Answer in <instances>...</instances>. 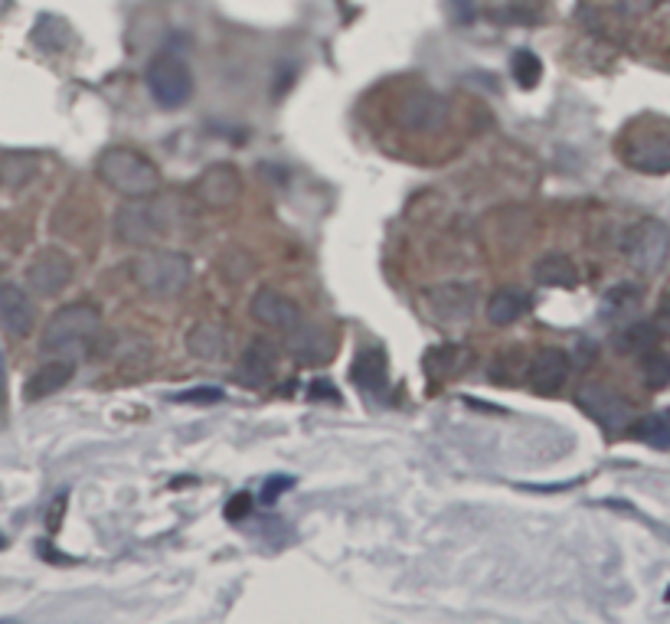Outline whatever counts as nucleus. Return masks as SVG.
Here are the masks:
<instances>
[{"label":"nucleus","instance_id":"obj_1","mask_svg":"<svg viewBox=\"0 0 670 624\" xmlns=\"http://www.w3.org/2000/svg\"><path fill=\"white\" fill-rule=\"evenodd\" d=\"M102 334V311L89 301L79 304H66L59 308L46 331H43V354L62 357V360H76V357H92L95 344Z\"/></svg>","mask_w":670,"mask_h":624},{"label":"nucleus","instance_id":"obj_2","mask_svg":"<svg viewBox=\"0 0 670 624\" xmlns=\"http://www.w3.org/2000/svg\"><path fill=\"white\" fill-rule=\"evenodd\" d=\"M622 161L648 177L670 174V118L638 115L619 138Z\"/></svg>","mask_w":670,"mask_h":624},{"label":"nucleus","instance_id":"obj_3","mask_svg":"<svg viewBox=\"0 0 670 624\" xmlns=\"http://www.w3.org/2000/svg\"><path fill=\"white\" fill-rule=\"evenodd\" d=\"M95 174L105 187L122 194L125 200L135 197H158L161 190V171L135 148H108L102 151Z\"/></svg>","mask_w":670,"mask_h":624},{"label":"nucleus","instance_id":"obj_4","mask_svg":"<svg viewBox=\"0 0 670 624\" xmlns=\"http://www.w3.org/2000/svg\"><path fill=\"white\" fill-rule=\"evenodd\" d=\"M131 278L148 298L174 301V298H181L187 291V285L194 278V268H190L187 255L154 249V252H145V255H138L131 262Z\"/></svg>","mask_w":670,"mask_h":624},{"label":"nucleus","instance_id":"obj_5","mask_svg":"<svg viewBox=\"0 0 670 624\" xmlns=\"http://www.w3.org/2000/svg\"><path fill=\"white\" fill-rule=\"evenodd\" d=\"M622 249H625V258L635 271L642 275H658L665 265H668L670 255V229L655 219V216H645L638 219L625 239H622Z\"/></svg>","mask_w":670,"mask_h":624},{"label":"nucleus","instance_id":"obj_6","mask_svg":"<svg viewBox=\"0 0 670 624\" xmlns=\"http://www.w3.org/2000/svg\"><path fill=\"white\" fill-rule=\"evenodd\" d=\"M148 89L161 108H181L194 95V72L174 53H158L148 66Z\"/></svg>","mask_w":670,"mask_h":624},{"label":"nucleus","instance_id":"obj_7","mask_svg":"<svg viewBox=\"0 0 670 624\" xmlns=\"http://www.w3.org/2000/svg\"><path fill=\"white\" fill-rule=\"evenodd\" d=\"M168 212L154 197H135L125 200L115 212V235L131 245H151L164 235Z\"/></svg>","mask_w":670,"mask_h":624},{"label":"nucleus","instance_id":"obj_8","mask_svg":"<svg viewBox=\"0 0 670 624\" xmlns=\"http://www.w3.org/2000/svg\"><path fill=\"white\" fill-rule=\"evenodd\" d=\"M576 403H579V409H582L586 416L592 418V421H599L609 435H622V431H628L632 421H635L632 403H628L622 393H615L612 386H605V383H586V386H579Z\"/></svg>","mask_w":670,"mask_h":624},{"label":"nucleus","instance_id":"obj_9","mask_svg":"<svg viewBox=\"0 0 670 624\" xmlns=\"http://www.w3.org/2000/svg\"><path fill=\"white\" fill-rule=\"evenodd\" d=\"M72 281V258L62 249H43L33 255L26 268V288L36 291L39 298L59 294Z\"/></svg>","mask_w":670,"mask_h":624},{"label":"nucleus","instance_id":"obj_10","mask_svg":"<svg viewBox=\"0 0 670 624\" xmlns=\"http://www.w3.org/2000/svg\"><path fill=\"white\" fill-rule=\"evenodd\" d=\"M194 197L210 209H229L242 197V174L232 164H210L194 181Z\"/></svg>","mask_w":670,"mask_h":624},{"label":"nucleus","instance_id":"obj_11","mask_svg":"<svg viewBox=\"0 0 670 624\" xmlns=\"http://www.w3.org/2000/svg\"><path fill=\"white\" fill-rule=\"evenodd\" d=\"M569 370H573V360H569L566 350H559V347H543V350L530 360V367H527L530 390H533L536 396H556V393L566 386Z\"/></svg>","mask_w":670,"mask_h":624},{"label":"nucleus","instance_id":"obj_12","mask_svg":"<svg viewBox=\"0 0 670 624\" xmlns=\"http://www.w3.org/2000/svg\"><path fill=\"white\" fill-rule=\"evenodd\" d=\"M334 350L337 347H334L331 331L317 324H304V321L288 334V344H285V354L301 367H324L334 357Z\"/></svg>","mask_w":670,"mask_h":624},{"label":"nucleus","instance_id":"obj_13","mask_svg":"<svg viewBox=\"0 0 670 624\" xmlns=\"http://www.w3.org/2000/svg\"><path fill=\"white\" fill-rule=\"evenodd\" d=\"M249 311H252V317H255L258 324H265V327H272V331H278V334H291V331L304 321L301 308H298L291 298L272 291V288L255 291Z\"/></svg>","mask_w":670,"mask_h":624},{"label":"nucleus","instance_id":"obj_14","mask_svg":"<svg viewBox=\"0 0 670 624\" xmlns=\"http://www.w3.org/2000/svg\"><path fill=\"white\" fill-rule=\"evenodd\" d=\"M400 125L406 131H439L448 125V102L436 92H413L400 108Z\"/></svg>","mask_w":670,"mask_h":624},{"label":"nucleus","instance_id":"obj_15","mask_svg":"<svg viewBox=\"0 0 670 624\" xmlns=\"http://www.w3.org/2000/svg\"><path fill=\"white\" fill-rule=\"evenodd\" d=\"M275 363H278V347L272 344V340H252L245 350H242V357H239V363H235V380L242 383V386H249V390H262V386H268L272 383V377H275Z\"/></svg>","mask_w":670,"mask_h":624},{"label":"nucleus","instance_id":"obj_16","mask_svg":"<svg viewBox=\"0 0 670 624\" xmlns=\"http://www.w3.org/2000/svg\"><path fill=\"white\" fill-rule=\"evenodd\" d=\"M429 304H432V314L439 324H467L471 314H474V288L471 285H461V281H451V285H439L429 291Z\"/></svg>","mask_w":670,"mask_h":624},{"label":"nucleus","instance_id":"obj_17","mask_svg":"<svg viewBox=\"0 0 670 624\" xmlns=\"http://www.w3.org/2000/svg\"><path fill=\"white\" fill-rule=\"evenodd\" d=\"M0 324L16 340L30 337V331L36 324V308H33V301H30V294L23 288H16V285L0 288Z\"/></svg>","mask_w":670,"mask_h":624},{"label":"nucleus","instance_id":"obj_18","mask_svg":"<svg viewBox=\"0 0 670 624\" xmlns=\"http://www.w3.org/2000/svg\"><path fill=\"white\" fill-rule=\"evenodd\" d=\"M69 380H72V360H62V357H59V360H53V363H43V367L26 380L23 396H26L30 403H39V400L59 393Z\"/></svg>","mask_w":670,"mask_h":624},{"label":"nucleus","instance_id":"obj_19","mask_svg":"<svg viewBox=\"0 0 670 624\" xmlns=\"http://www.w3.org/2000/svg\"><path fill=\"white\" fill-rule=\"evenodd\" d=\"M354 383L370 393V396H380L386 390V354L380 347H367L357 354L354 360V370H350Z\"/></svg>","mask_w":670,"mask_h":624},{"label":"nucleus","instance_id":"obj_20","mask_svg":"<svg viewBox=\"0 0 670 624\" xmlns=\"http://www.w3.org/2000/svg\"><path fill=\"white\" fill-rule=\"evenodd\" d=\"M530 311V294L523 288H500L487 301V321L494 327H510Z\"/></svg>","mask_w":670,"mask_h":624},{"label":"nucleus","instance_id":"obj_21","mask_svg":"<svg viewBox=\"0 0 670 624\" xmlns=\"http://www.w3.org/2000/svg\"><path fill=\"white\" fill-rule=\"evenodd\" d=\"M533 278H536V285H543V288H576V285H579L576 262H573L569 255H563V252H550V255L536 258Z\"/></svg>","mask_w":670,"mask_h":624},{"label":"nucleus","instance_id":"obj_22","mask_svg":"<svg viewBox=\"0 0 670 624\" xmlns=\"http://www.w3.org/2000/svg\"><path fill=\"white\" fill-rule=\"evenodd\" d=\"M30 39H33V46L43 49V53H62V49L72 43V30H69V23H66L62 16L43 13V16H36V23H33V30H30Z\"/></svg>","mask_w":670,"mask_h":624},{"label":"nucleus","instance_id":"obj_23","mask_svg":"<svg viewBox=\"0 0 670 624\" xmlns=\"http://www.w3.org/2000/svg\"><path fill=\"white\" fill-rule=\"evenodd\" d=\"M187 350L194 360H204V363L220 360L226 354V331L220 324H197L187 334Z\"/></svg>","mask_w":670,"mask_h":624},{"label":"nucleus","instance_id":"obj_24","mask_svg":"<svg viewBox=\"0 0 670 624\" xmlns=\"http://www.w3.org/2000/svg\"><path fill=\"white\" fill-rule=\"evenodd\" d=\"M642 308V288L638 285H615L605 301H602V317L605 321H628Z\"/></svg>","mask_w":670,"mask_h":624},{"label":"nucleus","instance_id":"obj_25","mask_svg":"<svg viewBox=\"0 0 670 624\" xmlns=\"http://www.w3.org/2000/svg\"><path fill=\"white\" fill-rule=\"evenodd\" d=\"M628 435L645 441V444H651V448L670 451V409H661V413H651V416L632 421Z\"/></svg>","mask_w":670,"mask_h":624},{"label":"nucleus","instance_id":"obj_26","mask_svg":"<svg viewBox=\"0 0 670 624\" xmlns=\"http://www.w3.org/2000/svg\"><path fill=\"white\" fill-rule=\"evenodd\" d=\"M661 331L655 324H645V321H635L628 324L619 337H615V350L619 354H628V357H642L645 350H651L658 344Z\"/></svg>","mask_w":670,"mask_h":624},{"label":"nucleus","instance_id":"obj_27","mask_svg":"<svg viewBox=\"0 0 670 624\" xmlns=\"http://www.w3.org/2000/svg\"><path fill=\"white\" fill-rule=\"evenodd\" d=\"M642 380L648 390H665L670 386V357L661 354L658 347L642 354Z\"/></svg>","mask_w":670,"mask_h":624},{"label":"nucleus","instance_id":"obj_28","mask_svg":"<svg viewBox=\"0 0 670 624\" xmlns=\"http://www.w3.org/2000/svg\"><path fill=\"white\" fill-rule=\"evenodd\" d=\"M520 370H527L523 350H507V354H500V357L494 360L490 380H494V383H504V386H513V383H520Z\"/></svg>","mask_w":670,"mask_h":624},{"label":"nucleus","instance_id":"obj_29","mask_svg":"<svg viewBox=\"0 0 670 624\" xmlns=\"http://www.w3.org/2000/svg\"><path fill=\"white\" fill-rule=\"evenodd\" d=\"M513 79L523 85V89H533L536 82H540V76H543V62L530 53V49H520V53H513Z\"/></svg>","mask_w":670,"mask_h":624},{"label":"nucleus","instance_id":"obj_30","mask_svg":"<svg viewBox=\"0 0 670 624\" xmlns=\"http://www.w3.org/2000/svg\"><path fill=\"white\" fill-rule=\"evenodd\" d=\"M177 403H220L223 400V390L217 386H204V390H190V393H181L174 396Z\"/></svg>","mask_w":670,"mask_h":624},{"label":"nucleus","instance_id":"obj_31","mask_svg":"<svg viewBox=\"0 0 670 624\" xmlns=\"http://www.w3.org/2000/svg\"><path fill=\"white\" fill-rule=\"evenodd\" d=\"M446 7L451 23H471L474 20V0H448Z\"/></svg>","mask_w":670,"mask_h":624},{"label":"nucleus","instance_id":"obj_32","mask_svg":"<svg viewBox=\"0 0 670 624\" xmlns=\"http://www.w3.org/2000/svg\"><path fill=\"white\" fill-rule=\"evenodd\" d=\"M288 487H294L291 477H272V481L262 487V500H265V504H275V497H278L281 490H288Z\"/></svg>","mask_w":670,"mask_h":624},{"label":"nucleus","instance_id":"obj_33","mask_svg":"<svg viewBox=\"0 0 670 624\" xmlns=\"http://www.w3.org/2000/svg\"><path fill=\"white\" fill-rule=\"evenodd\" d=\"M308 393H311L314 400H334V403H337V396H340V393H337V386H331V383H324V380L311 383V386H308Z\"/></svg>","mask_w":670,"mask_h":624},{"label":"nucleus","instance_id":"obj_34","mask_svg":"<svg viewBox=\"0 0 670 624\" xmlns=\"http://www.w3.org/2000/svg\"><path fill=\"white\" fill-rule=\"evenodd\" d=\"M655 327H658L661 334H668V337H670V294H665V298H661V304H658V317H655Z\"/></svg>","mask_w":670,"mask_h":624},{"label":"nucleus","instance_id":"obj_35","mask_svg":"<svg viewBox=\"0 0 670 624\" xmlns=\"http://www.w3.org/2000/svg\"><path fill=\"white\" fill-rule=\"evenodd\" d=\"M249 507H252L249 494H239V497H235V504H232V507H226V517H229V520H239V517H242Z\"/></svg>","mask_w":670,"mask_h":624},{"label":"nucleus","instance_id":"obj_36","mask_svg":"<svg viewBox=\"0 0 670 624\" xmlns=\"http://www.w3.org/2000/svg\"><path fill=\"white\" fill-rule=\"evenodd\" d=\"M62 510H66V494H59L56 497V504H53V513H49V530H59V517H62Z\"/></svg>","mask_w":670,"mask_h":624},{"label":"nucleus","instance_id":"obj_37","mask_svg":"<svg viewBox=\"0 0 670 624\" xmlns=\"http://www.w3.org/2000/svg\"><path fill=\"white\" fill-rule=\"evenodd\" d=\"M7 10H10V0H0V16H3Z\"/></svg>","mask_w":670,"mask_h":624},{"label":"nucleus","instance_id":"obj_38","mask_svg":"<svg viewBox=\"0 0 670 624\" xmlns=\"http://www.w3.org/2000/svg\"><path fill=\"white\" fill-rule=\"evenodd\" d=\"M0 546H7V540H3V536H0Z\"/></svg>","mask_w":670,"mask_h":624},{"label":"nucleus","instance_id":"obj_39","mask_svg":"<svg viewBox=\"0 0 670 624\" xmlns=\"http://www.w3.org/2000/svg\"><path fill=\"white\" fill-rule=\"evenodd\" d=\"M655 3H668V0H655Z\"/></svg>","mask_w":670,"mask_h":624}]
</instances>
